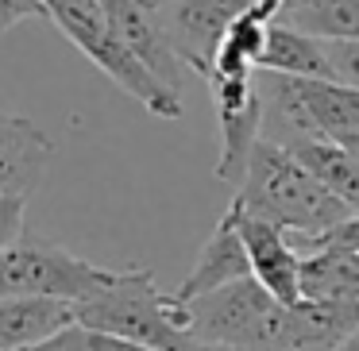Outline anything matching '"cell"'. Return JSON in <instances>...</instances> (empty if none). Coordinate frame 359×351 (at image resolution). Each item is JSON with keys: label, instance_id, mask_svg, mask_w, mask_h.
<instances>
[{"label": "cell", "instance_id": "obj_1", "mask_svg": "<svg viewBox=\"0 0 359 351\" xmlns=\"http://www.w3.org/2000/svg\"><path fill=\"white\" fill-rule=\"evenodd\" d=\"M236 197L251 216H263L266 224L282 228L286 235H297V251L317 235L340 228L348 216H355L286 147L271 139H259V147L251 151L248 174H243Z\"/></svg>", "mask_w": 359, "mask_h": 351}, {"label": "cell", "instance_id": "obj_12", "mask_svg": "<svg viewBox=\"0 0 359 351\" xmlns=\"http://www.w3.org/2000/svg\"><path fill=\"white\" fill-rule=\"evenodd\" d=\"M290 85L302 101L313 135L332 143L359 139V89L320 78H290Z\"/></svg>", "mask_w": 359, "mask_h": 351}, {"label": "cell", "instance_id": "obj_15", "mask_svg": "<svg viewBox=\"0 0 359 351\" xmlns=\"http://www.w3.org/2000/svg\"><path fill=\"white\" fill-rule=\"evenodd\" d=\"M259 74H282V78H320L332 81V66H328V43L313 39V35L297 32L290 24H271L266 35V50L259 58Z\"/></svg>", "mask_w": 359, "mask_h": 351}, {"label": "cell", "instance_id": "obj_16", "mask_svg": "<svg viewBox=\"0 0 359 351\" xmlns=\"http://www.w3.org/2000/svg\"><path fill=\"white\" fill-rule=\"evenodd\" d=\"M305 301H359V251L325 247L302 255Z\"/></svg>", "mask_w": 359, "mask_h": 351}, {"label": "cell", "instance_id": "obj_10", "mask_svg": "<svg viewBox=\"0 0 359 351\" xmlns=\"http://www.w3.org/2000/svg\"><path fill=\"white\" fill-rule=\"evenodd\" d=\"M243 278H251V259H248V247H243V235H240L236 205H228L224 216L217 220V228H212V235L205 240L194 270H189L186 282L174 289V297L186 305V301H197V297H205V294H217V289L232 286V282H243Z\"/></svg>", "mask_w": 359, "mask_h": 351}, {"label": "cell", "instance_id": "obj_21", "mask_svg": "<svg viewBox=\"0 0 359 351\" xmlns=\"http://www.w3.org/2000/svg\"><path fill=\"white\" fill-rule=\"evenodd\" d=\"M89 343H93V351H158V347H147V343L116 340V336H101V332H89Z\"/></svg>", "mask_w": 359, "mask_h": 351}, {"label": "cell", "instance_id": "obj_26", "mask_svg": "<svg viewBox=\"0 0 359 351\" xmlns=\"http://www.w3.org/2000/svg\"><path fill=\"white\" fill-rule=\"evenodd\" d=\"M294 4H302V0H286V8H294Z\"/></svg>", "mask_w": 359, "mask_h": 351}, {"label": "cell", "instance_id": "obj_5", "mask_svg": "<svg viewBox=\"0 0 359 351\" xmlns=\"http://www.w3.org/2000/svg\"><path fill=\"white\" fill-rule=\"evenodd\" d=\"M109 266H97L74 251L24 235L16 247L0 255V301L8 297H55L66 305H86L112 282Z\"/></svg>", "mask_w": 359, "mask_h": 351}, {"label": "cell", "instance_id": "obj_6", "mask_svg": "<svg viewBox=\"0 0 359 351\" xmlns=\"http://www.w3.org/2000/svg\"><path fill=\"white\" fill-rule=\"evenodd\" d=\"M209 93L220 124L217 178L240 189L251 151L263 139V89L255 85V74H243V78H209Z\"/></svg>", "mask_w": 359, "mask_h": 351}, {"label": "cell", "instance_id": "obj_24", "mask_svg": "<svg viewBox=\"0 0 359 351\" xmlns=\"http://www.w3.org/2000/svg\"><path fill=\"white\" fill-rule=\"evenodd\" d=\"M340 147H344V151H351V155L359 158V139H351V143H340Z\"/></svg>", "mask_w": 359, "mask_h": 351}, {"label": "cell", "instance_id": "obj_20", "mask_svg": "<svg viewBox=\"0 0 359 351\" xmlns=\"http://www.w3.org/2000/svg\"><path fill=\"white\" fill-rule=\"evenodd\" d=\"M39 16H47L43 0H0V35L24 24V20H39Z\"/></svg>", "mask_w": 359, "mask_h": 351}, {"label": "cell", "instance_id": "obj_9", "mask_svg": "<svg viewBox=\"0 0 359 351\" xmlns=\"http://www.w3.org/2000/svg\"><path fill=\"white\" fill-rule=\"evenodd\" d=\"M236 216H240V235L251 259V278L282 305H297L302 297V251L290 243V235L282 228L266 224L263 216H251L240 205V197H232Z\"/></svg>", "mask_w": 359, "mask_h": 351}, {"label": "cell", "instance_id": "obj_17", "mask_svg": "<svg viewBox=\"0 0 359 351\" xmlns=\"http://www.w3.org/2000/svg\"><path fill=\"white\" fill-rule=\"evenodd\" d=\"M282 24L313 35V39H359V0H302L286 8Z\"/></svg>", "mask_w": 359, "mask_h": 351}, {"label": "cell", "instance_id": "obj_25", "mask_svg": "<svg viewBox=\"0 0 359 351\" xmlns=\"http://www.w3.org/2000/svg\"><path fill=\"white\" fill-rule=\"evenodd\" d=\"M147 4H155V8H163V4H174V0H147Z\"/></svg>", "mask_w": 359, "mask_h": 351}, {"label": "cell", "instance_id": "obj_19", "mask_svg": "<svg viewBox=\"0 0 359 351\" xmlns=\"http://www.w3.org/2000/svg\"><path fill=\"white\" fill-rule=\"evenodd\" d=\"M24 209H27V197L20 193L0 197V255L24 240Z\"/></svg>", "mask_w": 359, "mask_h": 351}, {"label": "cell", "instance_id": "obj_13", "mask_svg": "<svg viewBox=\"0 0 359 351\" xmlns=\"http://www.w3.org/2000/svg\"><path fill=\"white\" fill-rule=\"evenodd\" d=\"M78 324V309L55 297H8L0 301V351H27Z\"/></svg>", "mask_w": 359, "mask_h": 351}, {"label": "cell", "instance_id": "obj_8", "mask_svg": "<svg viewBox=\"0 0 359 351\" xmlns=\"http://www.w3.org/2000/svg\"><path fill=\"white\" fill-rule=\"evenodd\" d=\"M101 12L109 16L112 32L120 35L128 50L163 81L166 89L182 93V78H186V62L178 58L170 35H166L163 20H158V8L147 4V0H97Z\"/></svg>", "mask_w": 359, "mask_h": 351}, {"label": "cell", "instance_id": "obj_18", "mask_svg": "<svg viewBox=\"0 0 359 351\" xmlns=\"http://www.w3.org/2000/svg\"><path fill=\"white\" fill-rule=\"evenodd\" d=\"M328 66H332V81L359 89V39L328 43Z\"/></svg>", "mask_w": 359, "mask_h": 351}, {"label": "cell", "instance_id": "obj_2", "mask_svg": "<svg viewBox=\"0 0 359 351\" xmlns=\"http://www.w3.org/2000/svg\"><path fill=\"white\" fill-rule=\"evenodd\" d=\"M78 324L86 332L116 336V340L147 343L158 351H186V305L155 286V274L143 266L116 270L112 282L78 305Z\"/></svg>", "mask_w": 359, "mask_h": 351}, {"label": "cell", "instance_id": "obj_4", "mask_svg": "<svg viewBox=\"0 0 359 351\" xmlns=\"http://www.w3.org/2000/svg\"><path fill=\"white\" fill-rule=\"evenodd\" d=\"M47 20L97 66L101 74H109L112 85H120L128 97L143 104L151 116L158 120H178L182 116V93L166 89L132 50L120 43V35L112 32L109 16L101 12L97 0H43Z\"/></svg>", "mask_w": 359, "mask_h": 351}, {"label": "cell", "instance_id": "obj_23", "mask_svg": "<svg viewBox=\"0 0 359 351\" xmlns=\"http://www.w3.org/2000/svg\"><path fill=\"white\" fill-rule=\"evenodd\" d=\"M340 351H359V332H351L348 340L340 343Z\"/></svg>", "mask_w": 359, "mask_h": 351}, {"label": "cell", "instance_id": "obj_3", "mask_svg": "<svg viewBox=\"0 0 359 351\" xmlns=\"http://www.w3.org/2000/svg\"><path fill=\"white\" fill-rule=\"evenodd\" d=\"M186 336L251 351H294V305H282L255 278L186 301Z\"/></svg>", "mask_w": 359, "mask_h": 351}, {"label": "cell", "instance_id": "obj_14", "mask_svg": "<svg viewBox=\"0 0 359 351\" xmlns=\"http://www.w3.org/2000/svg\"><path fill=\"white\" fill-rule=\"evenodd\" d=\"M282 147V143H278ZM286 151L351 212H359V158L344 151L340 143L320 139V135H305V139L286 143Z\"/></svg>", "mask_w": 359, "mask_h": 351}, {"label": "cell", "instance_id": "obj_11", "mask_svg": "<svg viewBox=\"0 0 359 351\" xmlns=\"http://www.w3.org/2000/svg\"><path fill=\"white\" fill-rule=\"evenodd\" d=\"M50 158H55V143L32 116L0 109V197H27L39 186Z\"/></svg>", "mask_w": 359, "mask_h": 351}, {"label": "cell", "instance_id": "obj_7", "mask_svg": "<svg viewBox=\"0 0 359 351\" xmlns=\"http://www.w3.org/2000/svg\"><path fill=\"white\" fill-rule=\"evenodd\" d=\"M248 4L251 0H174V4L158 8V20H163L166 35H170L178 58L186 62V70L209 78L220 39L228 35L232 20Z\"/></svg>", "mask_w": 359, "mask_h": 351}, {"label": "cell", "instance_id": "obj_22", "mask_svg": "<svg viewBox=\"0 0 359 351\" xmlns=\"http://www.w3.org/2000/svg\"><path fill=\"white\" fill-rule=\"evenodd\" d=\"M186 351H251V347H224V343H197V340H189Z\"/></svg>", "mask_w": 359, "mask_h": 351}]
</instances>
